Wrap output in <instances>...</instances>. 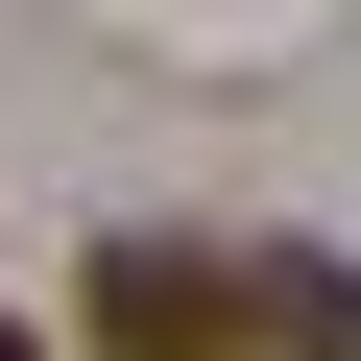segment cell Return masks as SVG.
I'll list each match as a JSON object with an SVG mask.
<instances>
[{
    "instance_id": "3957f363",
    "label": "cell",
    "mask_w": 361,
    "mask_h": 361,
    "mask_svg": "<svg viewBox=\"0 0 361 361\" xmlns=\"http://www.w3.org/2000/svg\"><path fill=\"white\" fill-rule=\"evenodd\" d=\"M0 361H49V337H25V313H0Z\"/></svg>"
},
{
    "instance_id": "6da1fadb",
    "label": "cell",
    "mask_w": 361,
    "mask_h": 361,
    "mask_svg": "<svg viewBox=\"0 0 361 361\" xmlns=\"http://www.w3.org/2000/svg\"><path fill=\"white\" fill-rule=\"evenodd\" d=\"M97 361H241V241H97Z\"/></svg>"
},
{
    "instance_id": "7a4b0ae2",
    "label": "cell",
    "mask_w": 361,
    "mask_h": 361,
    "mask_svg": "<svg viewBox=\"0 0 361 361\" xmlns=\"http://www.w3.org/2000/svg\"><path fill=\"white\" fill-rule=\"evenodd\" d=\"M241 361H361V265H313V241H241Z\"/></svg>"
}]
</instances>
